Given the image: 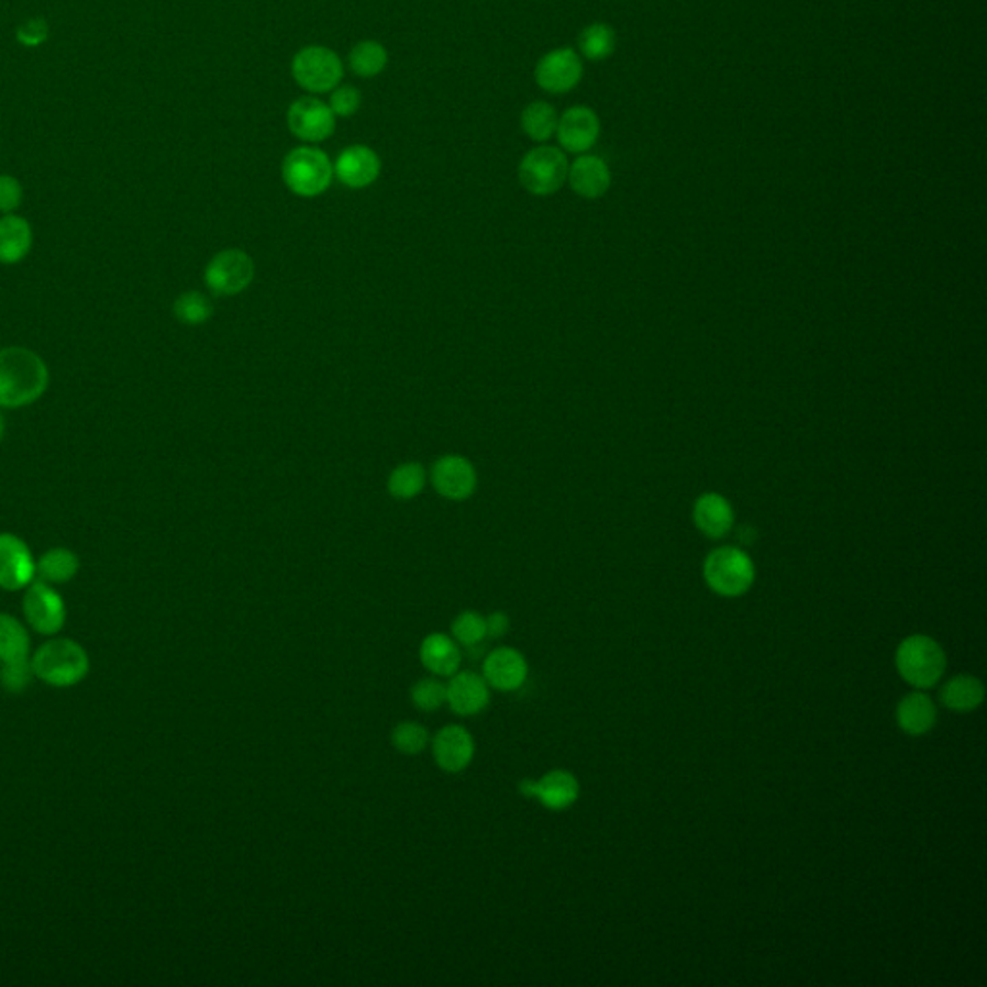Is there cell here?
Returning a JSON list of instances; mask_svg holds the SVG:
<instances>
[{"label": "cell", "mask_w": 987, "mask_h": 987, "mask_svg": "<svg viewBox=\"0 0 987 987\" xmlns=\"http://www.w3.org/2000/svg\"><path fill=\"white\" fill-rule=\"evenodd\" d=\"M51 382L47 363L22 345L0 350V408L22 409L43 398Z\"/></svg>", "instance_id": "cell-1"}, {"label": "cell", "mask_w": 987, "mask_h": 987, "mask_svg": "<svg viewBox=\"0 0 987 987\" xmlns=\"http://www.w3.org/2000/svg\"><path fill=\"white\" fill-rule=\"evenodd\" d=\"M33 674L53 687H71L89 672V658L81 644L70 639H55L33 654Z\"/></svg>", "instance_id": "cell-2"}, {"label": "cell", "mask_w": 987, "mask_h": 987, "mask_svg": "<svg viewBox=\"0 0 987 987\" xmlns=\"http://www.w3.org/2000/svg\"><path fill=\"white\" fill-rule=\"evenodd\" d=\"M332 178L334 165L329 155L317 147H298L284 158V184L298 197L311 199L322 196L330 188Z\"/></svg>", "instance_id": "cell-3"}, {"label": "cell", "mask_w": 987, "mask_h": 987, "mask_svg": "<svg viewBox=\"0 0 987 987\" xmlns=\"http://www.w3.org/2000/svg\"><path fill=\"white\" fill-rule=\"evenodd\" d=\"M895 664L905 681L918 689H928L945 674L947 658L940 644L930 636L912 635L899 644Z\"/></svg>", "instance_id": "cell-4"}, {"label": "cell", "mask_w": 987, "mask_h": 987, "mask_svg": "<svg viewBox=\"0 0 987 987\" xmlns=\"http://www.w3.org/2000/svg\"><path fill=\"white\" fill-rule=\"evenodd\" d=\"M756 569L753 559L746 552L735 546H723L713 550L705 562L706 585L712 588L716 595L735 596L745 595L753 587Z\"/></svg>", "instance_id": "cell-5"}, {"label": "cell", "mask_w": 987, "mask_h": 987, "mask_svg": "<svg viewBox=\"0 0 987 987\" xmlns=\"http://www.w3.org/2000/svg\"><path fill=\"white\" fill-rule=\"evenodd\" d=\"M569 173V160L565 153L552 145H541L531 149L519 163V181L531 196H554L564 188Z\"/></svg>", "instance_id": "cell-6"}, {"label": "cell", "mask_w": 987, "mask_h": 987, "mask_svg": "<svg viewBox=\"0 0 987 987\" xmlns=\"http://www.w3.org/2000/svg\"><path fill=\"white\" fill-rule=\"evenodd\" d=\"M291 76L309 93H329L344 78V63L332 48L309 45L293 56Z\"/></svg>", "instance_id": "cell-7"}, {"label": "cell", "mask_w": 987, "mask_h": 987, "mask_svg": "<svg viewBox=\"0 0 987 987\" xmlns=\"http://www.w3.org/2000/svg\"><path fill=\"white\" fill-rule=\"evenodd\" d=\"M255 280V263L243 249L217 253L204 268V284L214 296L230 298L247 290Z\"/></svg>", "instance_id": "cell-8"}, {"label": "cell", "mask_w": 987, "mask_h": 987, "mask_svg": "<svg viewBox=\"0 0 987 987\" xmlns=\"http://www.w3.org/2000/svg\"><path fill=\"white\" fill-rule=\"evenodd\" d=\"M431 483L442 498L452 502H465L477 492V469L463 455H442L432 465Z\"/></svg>", "instance_id": "cell-9"}, {"label": "cell", "mask_w": 987, "mask_h": 987, "mask_svg": "<svg viewBox=\"0 0 987 987\" xmlns=\"http://www.w3.org/2000/svg\"><path fill=\"white\" fill-rule=\"evenodd\" d=\"M534 79L548 93H569L583 79V58L573 48H554L536 63Z\"/></svg>", "instance_id": "cell-10"}, {"label": "cell", "mask_w": 987, "mask_h": 987, "mask_svg": "<svg viewBox=\"0 0 987 987\" xmlns=\"http://www.w3.org/2000/svg\"><path fill=\"white\" fill-rule=\"evenodd\" d=\"M25 620L41 635H55L64 628L66 606L63 596L45 580H33L24 596Z\"/></svg>", "instance_id": "cell-11"}, {"label": "cell", "mask_w": 987, "mask_h": 987, "mask_svg": "<svg viewBox=\"0 0 987 987\" xmlns=\"http://www.w3.org/2000/svg\"><path fill=\"white\" fill-rule=\"evenodd\" d=\"M288 127L298 140L307 143H322L336 130V117L329 104L317 97H301L288 109Z\"/></svg>", "instance_id": "cell-12"}, {"label": "cell", "mask_w": 987, "mask_h": 987, "mask_svg": "<svg viewBox=\"0 0 987 987\" xmlns=\"http://www.w3.org/2000/svg\"><path fill=\"white\" fill-rule=\"evenodd\" d=\"M35 564L32 550L20 536L0 533V588L20 590L30 587L37 577Z\"/></svg>", "instance_id": "cell-13"}, {"label": "cell", "mask_w": 987, "mask_h": 987, "mask_svg": "<svg viewBox=\"0 0 987 987\" xmlns=\"http://www.w3.org/2000/svg\"><path fill=\"white\" fill-rule=\"evenodd\" d=\"M600 118L595 110L577 104L565 110L557 122V142L567 153L583 155L595 147L600 137Z\"/></svg>", "instance_id": "cell-14"}, {"label": "cell", "mask_w": 987, "mask_h": 987, "mask_svg": "<svg viewBox=\"0 0 987 987\" xmlns=\"http://www.w3.org/2000/svg\"><path fill=\"white\" fill-rule=\"evenodd\" d=\"M382 163L377 151L367 145H352L340 153L334 163V176L345 188L365 189L378 180Z\"/></svg>", "instance_id": "cell-15"}, {"label": "cell", "mask_w": 987, "mask_h": 987, "mask_svg": "<svg viewBox=\"0 0 987 987\" xmlns=\"http://www.w3.org/2000/svg\"><path fill=\"white\" fill-rule=\"evenodd\" d=\"M519 791L525 797H536L541 800L542 807L550 810H565L579 797V781L565 769H552L539 781L533 779L521 781Z\"/></svg>", "instance_id": "cell-16"}, {"label": "cell", "mask_w": 987, "mask_h": 987, "mask_svg": "<svg viewBox=\"0 0 987 987\" xmlns=\"http://www.w3.org/2000/svg\"><path fill=\"white\" fill-rule=\"evenodd\" d=\"M432 754L444 772L459 774L469 766L475 756V741L469 731L462 725H446L434 736Z\"/></svg>", "instance_id": "cell-17"}, {"label": "cell", "mask_w": 987, "mask_h": 987, "mask_svg": "<svg viewBox=\"0 0 987 987\" xmlns=\"http://www.w3.org/2000/svg\"><path fill=\"white\" fill-rule=\"evenodd\" d=\"M526 674L529 666L523 654L508 646L490 652L483 664V677L498 690H518L525 683Z\"/></svg>", "instance_id": "cell-18"}, {"label": "cell", "mask_w": 987, "mask_h": 987, "mask_svg": "<svg viewBox=\"0 0 987 987\" xmlns=\"http://www.w3.org/2000/svg\"><path fill=\"white\" fill-rule=\"evenodd\" d=\"M446 702L459 716L483 712L490 702V690L485 677L470 672L454 674L446 683Z\"/></svg>", "instance_id": "cell-19"}, {"label": "cell", "mask_w": 987, "mask_h": 987, "mask_svg": "<svg viewBox=\"0 0 987 987\" xmlns=\"http://www.w3.org/2000/svg\"><path fill=\"white\" fill-rule=\"evenodd\" d=\"M567 181L583 199H600L611 186L610 166L606 165L603 158L583 153L569 165Z\"/></svg>", "instance_id": "cell-20"}, {"label": "cell", "mask_w": 987, "mask_h": 987, "mask_svg": "<svg viewBox=\"0 0 987 987\" xmlns=\"http://www.w3.org/2000/svg\"><path fill=\"white\" fill-rule=\"evenodd\" d=\"M692 519L698 531L708 539H723L733 529L735 513L728 498L718 492H706L695 502Z\"/></svg>", "instance_id": "cell-21"}, {"label": "cell", "mask_w": 987, "mask_h": 987, "mask_svg": "<svg viewBox=\"0 0 987 987\" xmlns=\"http://www.w3.org/2000/svg\"><path fill=\"white\" fill-rule=\"evenodd\" d=\"M33 247L32 224L16 212L0 219V263L18 265Z\"/></svg>", "instance_id": "cell-22"}, {"label": "cell", "mask_w": 987, "mask_h": 987, "mask_svg": "<svg viewBox=\"0 0 987 987\" xmlns=\"http://www.w3.org/2000/svg\"><path fill=\"white\" fill-rule=\"evenodd\" d=\"M938 721V710L925 692H909L897 706V723L909 735H924Z\"/></svg>", "instance_id": "cell-23"}, {"label": "cell", "mask_w": 987, "mask_h": 987, "mask_svg": "<svg viewBox=\"0 0 987 987\" xmlns=\"http://www.w3.org/2000/svg\"><path fill=\"white\" fill-rule=\"evenodd\" d=\"M421 662L436 677H452L462 666V651L450 636L434 633L421 644Z\"/></svg>", "instance_id": "cell-24"}, {"label": "cell", "mask_w": 987, "mask_h": 987, "mask_svg": "<svg viewBox=\"0 0 987 987\" xmlns=\"http://www.w3.org/2000/svg\"><path fill=\"white\" fill-rule=\"evenodd\" d=\"M941 700L953 712H972L984 702V685L974 675H956L941 687Z\"/></svg>", "instance_id": "cell-25"}, {"label": "cell", "mask_w": 987, "mask_h": 987, "mask_svg": "<svg viewBox=\"0 0 987 987\" xmlns=\"http://www.w3.org/2000/svg\"><path fill=\"white\" fill-rule=\"evenodd\" d=\"M79 572V557L68 548H53L45 552L35 564V573L48 585H63L74 579Z\"/></svg>", "instance_id": "cell-26"}, {"label": "cell", "mask_w": 987, "mask_h": 987, "mask_svg": "<svg viewBox=\"0 0 987 987\" xmlns=\"http://www.w3.org/2000/svg\"><path fill=\"white\" fill-rule=\"evenodd\" d=\"M557 117L556 109L546 101H534L526 104L521 112V127L525 132L526 137H531L533 142L546 143L556 135Z\"/></svg>", "instance_id": "cell-27"}, {"label": "cell", "mask_w": 987, "mask_h": 987, "mask_svg": "<svg viewBox=\"0 0 987 987\" xmlns=\"http://www.w3.org/2000/svg\"><path fill=\"white\" fill-rule=\"evenodd\" d=\"M579 53L590 63H602L610 58L618 47V35L611 25L596 22L579 33Z\"/></svg>", "instance_id": "cell-28"}, {"label": "cell", "mask_w": 987, "mask_h": 987, "mask_svg": "<svg viewBox=\"0 0 987 987\" xmlns=\"http://www.w3.org/2000/svg\"><path fill=\"white\" fill-rule=\"evenodd\" d=\"M424 485H426V470L423 465L419 462H408L401 463L390 473L386 488L396 500L408 502L423 492Z\"/></svg>", "instance_id": "cell-29"}, {"label": "cell", "mask_w": 987, "mask_h": 987, "mask_svg": "<svg viewBox=\"0 0 987 987\" xmlns=\"http://www.w3.org/2000/svg\"><path fill=\"white\" fill-rule=\"evenodd\" d=\"M388 66V51L378 41H361L350 53V68L355 76L370 79Z\"/></svg>", "instance_id": "cell-30"}, {"label": "cell", "mask_w": 987, "mask_h": 987, "mask_svg": "<svg viewBox=\"0 0 987 987\" xmlns=\"http://www.w3.org/2000/svg\"><path fill=\"white\" fill-rule=\"evenodd\" d=\"M30 654V635L20 621L9 613H0V662H14L27 658Z\"/></svg>", "instance_id": "cell-31"}, {"label": "cell", "mask_w": 987, "mask_h": 987, "mask_svg": "<svg viewBox=\"0 0 987 987\" xmlns=\"http://www.w3.org/2000/svg\"><path fill=\"white\" fill-rule=\"evenodd\" d=\"M174 317L188 326H199L207 321H211L214 307L211 299L207 298L201 291H184L180 293L173 306Z\"/></svg>", "instance_id": "cell-32"}, {"label": "cell", "mask_w": 987, "mask_h": 987, "mask_svg": "<svg viewBox=\"0 0 987 987\" xmlns=\"http://www.w3.org/2000/svg\"><path fill=\"white\" fill-rule=\"evenodd\" d=\"M392 745L401 754L415 756L429 745V731L419 721H401L392 731Z\"/></svg>", "instance_id": "cell-33"}, {"label": "cell", "mask_w": 987, "mask_h": 987, "mask_svg": "<svg viewBox=\"0 0 987 987\" xmlns=\"http://www.w3.org/2000/svg\"><path fill=\"white\" fill-rule=\"evenodd\" d=\"M452 635L465 648L483 643L486 639L485 616L478 611H463L452 623Z\"/></svg>", "instance_id": "cell-34"}, {"label": "cell", "mask_w": 987, "mask_h": 987, "mask_svg": "<svg viewBox=\"0 0 987 987\" xmlns=\"http://www.w3.org/2000/svg\"><path fill=\"white\" fill-rule=\"evenodd\" d=\"M411 700L421 712H436L440 706L446 705V683L440 681L439 677H424L415 683Z\"/></svg>", "instance_id": "cell-35"}, {"label": "cell", "mask_w": 987, "mask_h": 987, "mask_svg": "<svg viewBox=\"0 0 987 987\" xmlns=\"http://www.w3.org/2000/svg\"><path fill=\"white\" fill-rule=\"evenodd\" d=\"M33 666L30 659H14L0 667V683L10 692H22L33 679Z\"/></svg>", "instance_id": "cell-36"}, {"label": "cell", "mask_w": 987, "mask_h": 987, "mask_svg": "<svg viewBox=\"0 0 987 987\" xmlns=\"http://www.w3.org/2000/svg\"><path fill=\"white\" fill-rule=\"evenodd\" d=\"M329 107L334 117H353L361 107L359 89L353 86H337L336 89H332Z\"/></svg>", "instance_id": "cell-37"}, {"label": "cell", "mask_w": 987, "mask_h": 987, "mask_svg": "<svg viewBox=\"0 0 987 987\" xmlns=\"http://www.w3.org/2000/svg\"><path fill=\"white\" fill-rule=\"evenodd\" d=\"M22 201H24L22 184L10 174H0V212L12 214L20 209Z\"/></svg>", "instance_id": "cell-38"}, {"label": "cell", "mask_w": 987, "mask_h": 987, "mask_svg": "<svg viewBox=\"0 0 987 987\" xmlns=\"http://www.w3.org/2000/svg\"><path fill=\"white\" fill-rule=\"evenodd\" d=\"M16 37L25 47H40L48 37V24L43 18H33L18 27Z\"/></svg>", "instance_id": "cell-39"}, {"label": "cell", "mask_w": 987, "mask_h": 987, "mask_svg": "<svg viewBox=\"0 0 987 987\" xmlns=\"http://www.w3.org/2000/svg\"><path fill=\"white\" fill-rule=\"evenodd\" d=\"M510 631V618L503 611H494L486 618V636L500 639Z\"/></svg>", "instance_id": "cell-40"}, {"label": "cell", "mask_w": 987, "mask_h": 987, "mask_svg": "<svg viewBox=\"0 0 987 987\" xmlns=\"http://www.w3.org/2000/svg\"><path fill=\"white\" fill-rule=\"evenodd\" d=\"M4 432H7V419H4L2 411H0V442L4 439Z\"/></svg>", "instance_id": "cell-41"}]
</instances>
